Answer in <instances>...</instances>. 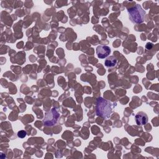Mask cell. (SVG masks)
I'll return each instance as SVG.
<instances>
[{
    "label": "cell",
    "mask_w": 159,
    "mask_h": 159,
    "mask_svg": "<svg viewBox=\"0 0 159 159\" xmlns=\"http://www.w3.org/2000/svg\"><path fill=\"white\" fill-rule=\"evenodd\" d=\"M60 117V113L55 108L51 109L45 113L43 119V123L46 126H53L55 125Z\"/></svg>",
    "instance_id": "obj_3"
},
{
    "label": "cell",
    "mask_w": 159,
    "mask_h": 159,
    "mask_svg": "<svg viewBox=\"0 0 159 159\" xmlns=\"http://www.w3.org/2000/svg\"><path fill=\"white\" fill-rule=\"evenodd\" d=\"M111 52V50L110 47L107 45H100L96 48V54L98 55V57L101 59L107 57L110 55Z\"/></svg>",
    "instance_id": "obj_4"
},
{
    "label": "cell",
    "mask_w": 159,
    "mask_h": 159,
    "mask_svg": "<svg viewBox=\"0 0 159 159\" xmlns=\"http://www.w3.org/2000/svg\"><path fill=\"white\" fill-rule=\"evenodd\" d=\"M25 135H26V132L25 130H20L17 133V136L21 139L24 138L25 137Z\"/></svg>",
    "instance_id": "obj_7"
},
{
    "label": "cell",
    "mask_w": 159,
    "mask_h": 159,
    "mask_svg": "<svg viewBox=\"0 0 159 159\" xmlns=\"http://www.w3.org/2000/svg\"><path fill=\"white\" fill-rule=\"evenodd\" d=\"M96 114L104 118H109L112 112L111 103L102 98H98L96 100Z\"/></svg>",
    "instance_id": "obj_1"
},
{
    "label": "cell",
    "mask_w": 159,
    "mask_h": 159,
    "mask_svg": "<svg viewBox=\"0 0 159 159\" xmlns=\"http://www.w3.org/2000/svg\"><path fill=\"white\" fill-rule=\"evenodd\" d=\"M127 12L129 18L132 23L140 24L143 22L146 12L140 5L136 4L134 7L128 9Z\"/></svg>",
    "instance_id": "obj_2"
},
{
    "label": "cell",
    "mask_w": 159,
    "mask_h": 159,
    "mask_svg": "<svg viewBox=\"0 0 159 159\" xmlns=\"http://www.w3.org/2000/svg\"><path fill=\"white\" fill-rule=\"evenodd\" d=\"M136 124L139 125H143L148 122V116L143 112H139L135 116Z\"/></svg>",
    "instance_id": "obj_5"
},
{
    "label": "cell",
    "mask_w": 159,
    "mask_h": 159,
    "mask_svg": "<svg viewBox=\"0 0 159 159\" xmlns=\"http://www.w3.org/2000/svg\"><path fill=\"white\" fill-rule=\"evenodd\" d=\"M117 64V59L114 56H110L106 60L104 65L108 68H111L115 66Z\"/></svg>",
    "instance_id": "obj_6"
}]
</instances>
